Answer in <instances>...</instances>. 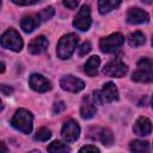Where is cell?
Segmentation results:
<instances>
[{"label":"cell","instance_id":"obj_31","mask_svg":"<svg viewBox=\"0 0 153 153\" xmlns=\"http://www.w3.org/2000/svg\"><path fill=\"white\" fill-rule=\"evenodd\" d=\"M0 146H1V149H2V152H7V148L5 147V143H4V142H1V143H0Z\"/></svg>","mask_w":153,"mask_h":153},{"label":"cell","instance_id":"obj_30","mask_svg":"<svg viewBox=\"0 0 153 153\" xmlns=\"http://www.w3.org/2000/svg\"><path fill=\"white\" fill-rule=\"evenodd\" d=\"M1 92L4 96H10L13 93V88L7 86V85H1Z\"/></svg>","mask_w":153,"mask_h":153},{"label":"cell","instance_id":"obj_13","mask_svg":"<svg viewBox=\"0 0 153 153\" xmlns=\"http://www.w3.org/2000/svg\"><path fill=\"white\" fill-rule=\"evenodd\" d=\"M42 23H43V19H42V17H41L39 13L30 14V16H25V17L22 18V20H20V27H22V30L24 32L30 33L37 26H39Z\"/></svg>","mask_w":153,"mask_h":153},{"label":"cell","instance_id":"obj_12","mask_svg":"<svg viewBox=\"0 0 153 153\" xmlns=\"http://www.w3.org/2000/svg\"><path fill=\"white\" fill-rule=\"evenodd\" d=\"M148 20L149 14L139 7H131L127 12V22L129 24H146Z\"/></svg>","mask_w":153,"mask_h":153},{"label":"cell","instance_id":"obj_18","mask_svg":"<svg viewBox=\"0 0 153 153\" xmlns=\"http://www.w3.org/2000/svg\"><path fill=\"white\" fill-rule=\"evenodd\" d=\"M122 0H98V11L100 14H106L121 5Z\"/></svg>","mask_w":153,"mask_h":153},{"label":"cell","instance_id":"obj_25","mask_svg":"<svg viewBox=\"0 0 153 153\" xmlns=\"http://www.w3.org/2000/svg\"><path fill=\"white\" fill-rule=\"evenodd\" d=\"M90 50H91V43L90 42H84L80 45V48L78 50V54H79V56H85L86 54L90 53Z\"/></svg>","mask_w":153,"mask_h":153},{"label":"cell","instance_id":"obj_34","mask_svg":"<svg viewBox=\"0 0 153 153\" xmlns=\"http://www.w3.org/2000/svg\"><path fill=\"white\" fill-rule=\"evenodd\" d=\"M152 108H153V97H152Z\"/></svg>","mask_w":153,"mask_h":153},{"label":"cell","instance_id":"obj_8","mask_svg":"<svg viewBox=\"0 0 153 153\" xmlns=\"http://www.w3.org/2000/svg\"><path fill=\"white\" fill-rule=\"evenodd\" d=\"M92 24L91 19V11L87 5H82L80 10L78 11L76 16L73 20V26L78 29L79 31H87Z\"/></svg>","mask_w":153,"mask_h":153},{"label":"cell","instance_id":"obj_29","mask_svg":"<svg viewBox=\"0 0 153 153\" xmlns=\"http://www.w3.org/2000/svg\"><path fill=\"white\" fill-rule=\"evenodd\" d=\"M79 152H99V148L96 146H92V145H87V146L81 147L79 149Z\"/></svg>","mask_w":153,"mask_h":153},{"label":"cell","instance_id":"obj_5","mask_svg":"<svg viewBox=\"0 0 153 153\" xmlns=\"http://www.w3.org/2000/svg\"><path fill=\"white\" fill-rule=\"evenodd\" d=\"M0 42L4 48L13 50V51H20L24 45V42H23L19 32L16 31L14 29H8L7 31H5L1 36Z\"/></svg>","mask_w":153,"mask_h":153},{"label":"cell","instance_id":"obj_26","mask_svg":"<svg viewBox=\"0 0 153 153\" xmlns=\"http://www.w3.org/2000/svg\"><path fill=\"white\" fill-rule=\"evenodd\" d=\"M63 5L69 10H74L78 7L79 0H63Z\"/></svg>","mask_w":153,"mask_h":153},{"label":"cell","instance_id":"obj_21","mask_svg":"<svg viewBox=\"0 0 153 153\" xmlns=\"http://www.w3.org/2000/svg\"><path fill=\"white\" fill-rule=\"evenodd\" d=\"M98 139L100 140V142H102L104 146H110V145L114 142L112 131H111L110 129H108V128H103V129H100V131H99Z\"/></svg>","mask_w":153,"mask_h":153},{"label":"cell","instance_id":"obj_32","mask_svg":"<svg viewBox=\"0 0 153 153\" xmlns=\"http://www.w3.org/2000/svg\"><path fill=\"white\" fill-rule=\"evenodd\" d=\"M143 4H146V5H151L152 2H153V0H141Z\"/></svg>","mask_w":153,"mask_h":153},{"label":"cell","instance_id":"obj_2","mask_svg":"<svg viewBox=\"0 0 153 153\" xmlns=\"http://www.w3.org/2000/svg\"><path fill=\"white\" fill-rule=\"evenodd\" d=\"M78 43H79V37L75 33L63 35L60 38V41L57 42V48H56L57 57H60L61 60L69 59L73 55V53L75 51Z\"/></svg>","mask_w":153,"mask_h":153},{"label":"cell","instance_id":"obj_7","mask_svg":"<svg viewBox=\"0 0 153 153\" xmlns=\"http://www.w3.org/2000/svg\"><path fill=\"white\" fill-rule=\"evenodd\" d=\"M127 72H128V66L120 57L109 61L103 68V74L112 78H122L127 74Z\"/></svg>","mask_w":153,"mask_h":153},{"label":"cell","instance_id":"obj_33","mask_svg":"<svg viewBox=\"0 0 153 153\" xmlns=\"http://www.w3.org/2000/svg\"><path fill=\"white\" fill-rule=\"evenodd\" d=\"M4 72H5V62L2 61L1 62V73H4Z\"/></svg>","mask_w":153,"mask_h":153},{"label":"cell","instance_id":"obj_14","mask_svg":"<svg viewBox=\"0 0 153 153\" xmlns=\"http://www.w3.org/2000/svg\"><path fill=\"white\" fill-rule=\"evenodd\" d=\"M96 103L94 100L90 97V96H86L82 98L81 100V105H80V115L84 120H90L92 118L94 115H96Z\"/></svg>","mask_w":153,"mask_h":153},{"label":"cell","instance_id":"obj_4","mask_svg":"<svg viewBox=\"0 0 153 153\" xmlns=\"http://www.w3.org/2000/svg\"><path fill=\"white\" fill-rule=\"evenodd\" d=\"M32 123L33 116L26 109H18L11 120L12 127L22 131L23 134H30L32 131Z\"/></svg>","mask_w":153,"mask_h":153},{"label":"cell","instance_id":"obj_28","mask_svg":"<svg viewBox=\"0 0 153 153\" xmlns=\"http://www.w3.org/2000/svg\"><path fill=\"white\" fill-rule=\"evenodd\" d=\"M38 0H12V2L20 5V6H29V5H33L36 4Z\"/></svg>","mask_w":153,"mask_h":153},{"label":"cell","instance_id":"obj_35","mask_svg":"<svg viewBox=\"0 0 153 153\" xmlns=\"http://www.w3.org/2000/svg\"><path fill=\"white\" fill-rule=\"evenodd\" d=\"M152 45H153V38H152Z\"/></svg>","mask_w":153,"mask_h":153},{"label":"cell","instance_id":"obj_16","mask_svg":"<svg viewBox=\"0 0 153 153\" xmlns=\"http://www.w3.org/2000/svg\"><path fill=\"white\" fill-rule=\"evenodd\" d=\"M47 48H48V39L44 36H37L29 43L27 50L32 55H39L44 53Z\"/></svg>","mask_w":153,"mask_h":153},{"label":"cell","instance_id":"obj_24","mask_svg":"<svg viewBox=\"0 0 153 153\" xmlns=\"http://www.w3.org/2000/svg\"><path fill=\"white\" fill-rule=\"evenodd\" d=\"M54 13H55V11H54V8H53L51 6H49V7L44 8V10H42V11L39 12V14H41V17H42L43 22L49 20V19H50V18L54 16Z\"/></svg>","mask_w":153,"mask_h":153},{"label":"cell","instance_id":"obj_22","mask_svg":"<svg viewBox=\"0 0 153 153\" xmlns=\"http://www.w3.org/2000/svg\"><path fill=\"white\" fill-rule=\"evenodd\" d=\"M129 149L131 152H137V153L147 152L148 151V142L143 141V140H134V141L130 142Z\"/></svg>","mask_w":153,"mask_h":153},{"label":"cell","instance_id":"obj_27","mask_svg":"<svg viewBox=\"0 0 153 153\" xmlns=\"http://www.w3.org/2000/svg\"><path fill=\"white\" fill-rule=\"evenodd\" d=\"M65 110V104H63V102H56L55 104H54V108H53V112L54 114H60L61 111H63Z\"/></svg>","mask_w":153,"mask_h":153},{"label":"cell","instance_id":"obj_1","mask_svg":"<svg viewBox=\"0 0 153 153\" xmlns=\"http://www.w3.org/2000/svg\"><path fill=\"white\" fill-rule=\"evenodd\" d=\"M131 80L135 82L148 84L153 81V61L148 57H142L136 63V69L131 74Z\"/></svg>","mask_w":153,"mask_h":153},{"label":"cell","instance_id":"obj_11","mask_svg":"<svg viewBox=\"0 0 153 153\" xmlns=\"http://www.w3.org/2000/svg\"><path fill=\"white\" fill-rule=\"evenodd\" d=\"M29 85L33 91L39 92V93H43V92H47V91L51 90V82L47 78H44L43 75L36 74V73L30 75Z\"/></svg>","mask_w":153,"mask_h":153},{"label":"cell","instance_id":"obj_3","mask_svg":"<svg viewBox=\"0 0 153 153\" xmlns=\"http://www.w3.org/2000/svg\"><path fill=\"white\" fill-rule=\"evenodd\" d=\"M118 88L112 81H108L103 85L102 90H96L93 92V100L98 105H104L118 100Z\"/></svg>","mask_w":153,"mask_h":153},{"label":"cell","instance_id":"obj_6","mask_svg":"<svg viewBox=\"0 0 153 153\" xmlns=\"http://www.w3.org/2000/svg\"><path fill=\"white\" fill-rule=\"evenodd\" d=\"M123 43H124V37L120 32H115L106 37L100 38L99 48L103 53L110 54V53H115L116 50H118L123 45Z\"/></svg>","mask_w":153,"mask_h":153},{"label":"cell","instance_id":"obj_15","mask_svg":"<svg viewBox=\"0 0 153 153\" xmlns=\"http://www.w3.org/2000/svg\"><path fill=\"white\" fill-rule=\"evenodd\" d=\"M152 129H153L152 122L147 117H143V116L139 117L136 120L134 127H133V131L136 135H139V136H147V135H149L152 133Z\"/></svg>","mask_w":153,"mask_h":153},{"label":"cell","instance_id":"obj_23","mask_svg":"<svg viewBox=\"0 0 153 153\" xmlns=\"http://www.w3.org/2000/svg\"><path fill=\"white\" fill-rule=\"evenodd\" d=\"M50 136H51V131L48 129V128H39L37 131H36V134H35V140L36 141H47V140H49L50 139Z\"/></svg>","mask_w":153,"mask_h":153},{"label":"cell","instance_id":"obj_9","mask_svg":"<svg viewBox=\"0 0 153 153\" xmlns=\"http://www.w3.org/2000/svg\"><path fill=\"white\" fill-rule=\"evenodd\" d=\"M79 135H80V127L76 121L74 120H67L63 126H62V129H61V136L62 139L68 142V143H72L74 141H76L79 139Z\"/></svg>","mask_w":153,"mask_h":153},{"label":"cell","instance_id":"obj_20","mask_svg":"<svg viewBox=\"0 0 153 153\" xmlns=\"http://www.w3.org/2000/svg\"><path fill=\"white\" fill-rule=\"evenodd\" d=\"M47 149H48V152H53V153H67V152H71V148L66 143H63V142H61L59 140L53 141L48 146Z\"/></svg>","mask_w":153,"mask_h":153},{"label":"cell","instance_id":"obj_17","mask_svg":"<svg viewBox=\"0 0 153 153\" xmlns=\"http://www.w3.org/2000/svg\"><path fill=\"white\" fill-rule=\"evenodd\" d=\"M100 65V59L97 55H93L91 57H88V60L85 63L84 71L88 76H96L98 74V67Z\"/></svg>","mask_w":153,"mask_h":153},{"label":"cell","instance_id":"obj_19","mask_svg":"<svg viewBox=\"0 0 153 153\" xmlns=\"http://www.w3.org/2000/svg\"><path fill=\"white\" fill-rule=\"evenodd\" d=\"M145 42H146V38H145V35H143L141 31L131 32V33L128 36V43H129L130 47L137 48V47L142 45Z\"/></svg>","mask_w":153,"mask_h":153},{"label":"cell","instance_id":"obj_10","mask_svg":"<svg viewBox=\"0 0 153 153\" xmlns=\"http://www.w3.org/2000/svg\"><path fill=\"white\" fill-rule=\"evenodd\" d=\"M60 86L63 91L78 93L85 88V84L81 79L74 76V75H65L60 80Z\"/></svg>","mask_w":153,"mask_h":153}]
</instances>
